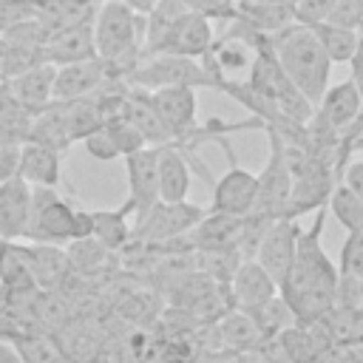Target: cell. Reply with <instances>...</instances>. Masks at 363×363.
Listing matches in <instances>:
<instances>
[{"label":"cell","instance_id":"836d02e7","mask_svg":"<svg viewBox=\"0 0 363 363\" xmlns=\"http://www.w3.org/2000/svg\"><path fill=\"white\" fill-rule=\"evenodd\" d=\"M337 272L363 281V227L346 233L343 247H340V267H337Z\"/></svg>","mask_w":363,"mask_h":363},{"label":"cell","instance_id":"d4e9b609","mask_svg":"<svg viewBox=\"0 0 363 363\" xmlns=\"http://www.w3.org/2000/svg\"><path fill=\"white\" fill-rule=\"evenodd\" d=\"M9 343L17 349L23 363H68L57 335H51V332H43V329L20 332V335L9 337Z\"/></svg>","mask_w":363,"mask_h":363},{"label":"cell","instance_id":"e0dca14e","mask_svg":"<svg viewBox=\"0 0 363 363\" xmlns=\"http://www.w3.org/2000/svg\"><path fill=\"white\" fill-rule=\"evenodd\" d=\"M26 247V255H28V267H31V275H34V284L37 289H48V292H60L68 278L74 275L71 264H68V255H65V247H57V244H23Z\"/></svg>","mask_w":363,"mask_h":363},{"label":"cell","instance_id":"1f68e13d","mask_svg":"<svg viewBox=\"0 0 363 363\" xmlns=\"http://www.w3.org/2000/svg\"><path fill=\"white\" fill-rule=\"evenodd\" d=\"M326 213H329V216H335V218H337V224H340L346 233H352V230H360V227H363V201H360L354 193H349L340 182L329 190Z\"/></svg>","mask_w":363,"mask_h":363},{"label":"cell","instance_id":"7a4b0ae2","mask_svg":"<svg viewBox=\"0 0 363 363\" xmlns=\"http://www.w3.org/2000/svg\"><path fill=\"white\" fill-rule=\"evenodd\" d=\"M145 43V14L130 11L122 3L99 0L94 11V48L105 62L108 77L128 79V74L142 60Z\"/></svg>","mask_w":363,"mask_h":363},{"label":"cell","instance_id":"ba28073f","mask_svg":"<svg viewBox=\"0 0 363 363\" xmlns=\"http://www.w3.org/2000/svg\"><path fill=\"white\" fill-rule=\"evenodd\" d=\"M255 193H258V176L250 173L247 167L238 164V159H230V167L213 182V201L210 213H224V216H250L255 207Z\"/></svg>","mask_w":363,"mask_h":363},{"label":"cell","instance_id":"f6af8a7d","mask_svg":"<svg viewBox=\"0 0 363 363\" xmlns=\"http://www.w3.org/2000/svg\"><path fill=\"white\" fill-rule=\"evenodd\" d=\"M3 142H17V139H11V136H9V133L0 128V145H3Z\"/></svg>","mask_w":363,"mask_h":363},{"label":"cell","instance_id":"3957f363","mask_svg":"<svg viewBox=\"0 0 363 363\" xmlns=\"http://www.w3.org/2000/svg\"><path fill=\"white\" fill-rule=\"evenodd\" d=\"M264 37H267V45L272 48L278 65L289 77V82L315 108L320 102L323 91L329 88V74H332V62L323 54L320 43L301 23H289L286 28H281L275 34H264Z\"/></svg>","mask_w":363,"mask_h":363},{"label":"cell","instance_id":"9a60e30c","mask_svg":"<svg viewBox=\"0 0 363 363\" xmlns=\"http://www.w3.org/2000/svg\"><path fill=\"white\" fill-rule=\"evenodd\" d=\"M108 79V68L99 57L82 60V62H68L57 65L54 71V85H51V102H71L82 99L99 91V85Z\"/></svg>","mask_w":363,"mask_h":363},{"label":"cell","instance_id":"60d3db41","mask_svg":"<svg viewBox=\"0 0 363 363\" xmlns=\"http://www.w3.org/2000/svg\"><path fill=\"white\" fill-rule=\"evenodd\" d=\"M340 184L363 201V159H354V162L343 164V170H340Z\"/></svg>","mask_w":363,"mask_h":363},{"label":"cell","instance_id":"ac0fdd59","mask_svg":"<svg viewBox=\"0 0 363 363\" xmlns=\"http://www.w3.org/2000/svg\"><path fill=\"white\" fill-rule=\"evenodd\" d=\"M28 207H31V187L20 176L0 184V238L3 241L26 238Z\"/></svg>","mask_w":363,"mask_h":363},{"label":"cell","instance_id":"6da1fadb","mask_svg":"<svg viewBox=\"0 0 363 363\" xmlns=\"http://www.w3.org/2000/svg\"><path fill=\"white\" fill-rule=\"evenodd\" d=\"M326 204L318 207L315 221L301 230L298 247H295V261L284 281L278 284V295L286 301L298 323H312L329 306L335 303V284H337V267L320 247L323 224H326Z\"/></svg>","mask_w":363,"mask_h":363},{"label":"cell","instance_id":"f35d334b","mask_svg":"<svg viewBox=\"0 0 363 363\" xmlns=\"http://www.w3.org/2000/svg\"><path fill=\"white\" fill-rule=\"evenodd\" d=\"M26 17H34L31 0H0V34Z\"/></svg>","mask_w":363,"mask_h":363},{"label":"cell","instance_id":"30bf717a","mask_svg":"<svg viewBox=\"0 0 363 363\" xmlns=\"http://www.w3.org/2000/svg\"><path fill=\"white\" fill-rule=\"evenodd\" d=\"M96 11V9H94ZM96 48H94V14L51 28L45 45H43V60L51 65H68V62H82V60H94Z\"/></svg>","mask_w":363,"mask_h":363},{"label":"cell","instance_id":"7bdbcfd3","mask_svg":"<svg viewBox=\"0 0 363 363\" xmlns=\"http://www.w3.org/2000/svg\"><path fill=\"white\" fill-rule=\"evenodd\" d=\"M0 363H23V357L17 354V349L0 337Z\"/></svg>","mask_w":363,"mask_h":363},{"label":"cell","instance_id":"8fae6325","mask_svg":"<svg viewBox=\"0 0 363 363\" xmlns=\"http://www.w3.org/2000/svg\"><path fill=\"white\" fill-rule=\"evenodd\" d=\"M125 159V173H128V199L125 204L133 210L136 221L159 201V179H156V159L159 147H142Z\"/></svg>","mask_w":363,"mask_h":363},{"label":"cell","instance_id":"44dd1931","mask_svg":"<svg viewBox=\"0 0 363 363\" xmlns=\"http://www.w3.org/2000/svg\"><path fill=\"white\" fill-rule=\"evenodd\" d=\"M23 142H34V145L51 147V150H57V153H65V150L71 147V133H68V122H65L62 102H48L43 111L31 113Z\"/></svg>","mask_w":363,"mask_h":363},{"label":"cell","instance_id":"cb8c5ba5","mask_svg":"<svg viewBox=\"0 0 363 363\" xmlns=\"http://www.w3.org/2000/svg\"><path fill=\"white\" fill-rule=\"evenodd\" d=\"M0 289L3 292H31L37 289L26 247L20 241L0 238Z\"/></svg>","mask_w":363,"mask_h":363},{"label":"cell","instance_id":"74e56055","mask_svg":"<svg viewBox=\"0 0 363 363\" xmlns=\"http://www.w3.org/2000/svg\"><path fill=\"white\" fill-rule=\"evenodd\" d=\"M82 145H85V150H88L94 159H99V162L122 159V156H119V150H116V145H113V139L108 136L105 125H102V128H96V130H91V133L82 139Z\"/></svg>","mask_w":363,"mask_h":363},{"label":"cell","instance_id":"d590c367","mask_svg":"<svg viewBox=\"0 0 363 363\" xmlns=\"http://www.w3.org/2000/svg\"><path fill=\"white\" fill-rule=\"evenodd\" d=\"M187 6V11H196V14H204L207 20H224L230 23L235 17V0H182Z\"/></svg>","mask_w":363,"mask_h":363},{"label":"cell","instance_id":"277c9868","mask_svg":"<svg viewBox=\"0 0 363 363\" xmlns=\"http://www.w3.org/2000/svg\"><path fill=\"white\" fill-rule=\"evenodd\" d=\"M227 74H221L210 60H193L179 54H147L128 74V85L156 91V88H210L224 91Z\"/></svg>","mask_w":363,"mask_h":363},{"label":"cell","instance_id":"b9f144b4","mask_svg":"<svg viewBox=\"0 0 363 363\" xmlns=\"http://www.w3.org/2000/svg\"><path fill=\"white\" fill-rule=\"evenodd\" d=\"M349 65H352V82H354V88L360 91V96H363V31H360V37H357V45H354V54L349 57Z\"/></svg>","mask_w":363,"mask_h":363},{"label":"cell","instance_id":"83f0119b","mask_svg":"<svg viewBox=\"0 0 363 363\" xmlns=\"http://www.w3.org/2000/svg\"><path fill=\"white\" fill-rule=\"evenodd\" d=\"M218 335H221L224 346L233 352H247L255 343H261V335H258L252 318L241 309H230L227 315L218 318Z\"/></svg>","mask_w":363,"mask_h":363},{"label":"cell","instance_id":"ffe728a7","mask_svg":"<svg viewBox=\"0 0 363 363\" xmlns=\"http://www.w3.org/2000/svg\"><path fill=\"white\" fill-rule=\"evenodd\" d=\"M244 218L224 213H204V218L190 230L193 250H238Z\"/></svg>","mask_w":363,"mask_h":363},{"label":"cell","instance_id":"f1b7e54d","mask_svg":"<svg viewBox=\"0 0 363 363\" xmlns=\"http://www.w3.org/2000/svg\"><path fill=\"white\" fill-rule=\"evenodd\" d=\"M65 255H68V264H71L74 275H91V272H99L113 252L105 250L94 235H85V238L68 241L65 244Z\"/></svg>","mask_w":363,"mask_h":363},{"label":"cell","instance_id":"7402d4cb","mask_svg":"<svg viewBox=\"0 0 363 363\" xmlns=\"http://www.w3.org/2000/svg\"><path fill=\"white\" fill-rule=\"evenodd\" d=\"M244 28L258 31V34H275L286 28L292 20V6L281 0H238L235 3V17Z\"/></svg>","mask_w":363,"mask_h":363},{"label":"cell","instance_id":"4316f807","mask_svg":"<svg viewBox=\"0 0 363 363\" xmlns=\"http://www.w3.org/2000/svg\"><path fill=\"white\" fill-rule=\"evenodd\" d=\"M247 315L252 318V323H255L261 340H275L281 332H286L289 326L298 323L295 315H292V309L286 306V301H284L281 295H275L272 301L261 303L258 309H252V312H247Z\"/></svg>","mask_w":363,"mask_h":363},{"label":"cell","instance_id":"8d00e7d4","mask_svg":"<svg viewBox=\"0 0 363 363\" xmlns=\"http://www.w3.org/2000/svg\"><path fill=\"white\" fill-rule=\"evenodd\" d=\"M335 0H298L292 6V20L301 26H312V23H323L332 11Z\"/></svg>","mask_w":363,"mask_h":363},{"label":"cell","instance_id":"d6a6232c","mask_svg":"<svg viewBox=\"0 0 363 363\" xmlns=\"http://www.w3.org/2000/svg\"><path fill=\"white\" fill-rule=\"evenodd\" d=\"M105 130H108V136L113 139L119 156H130V153L147 147V142L142 139V133H139L125 116H113V119H108V122H105Z\"/></svg>","mask_w":363,"mask_h":363},{"label":"cell","instance_id":"484cf974","mask_svg":"<svg viewBox=\"0 0 363 363\" xmlns=\"http://www.w3.org/2000/svg\"><path fill=\"white\" fill-rule=\"evenodd\" d=\"M312 31V37L320 43L323 54L329 57V62H349V57L354 54V45H357V37L360 31L354 28H343V26H335V23H312L306 26Z\"/></svg>","mask_w":363,"mask_h":363},{"label":"cell","instance_id":"e575fe53","mask_svg":"<svg viewBox=\"0 0 363 363\" xmlns=\"http://www.w3.org/2000/svg\"><path fill=\"white\" fill-rule=\"evenodd\" d=\"M326 23L360 31V26H363V0H335Z\"/></svg>","mask_w":363,"mask_h":363},{"label":"cell","instance_id":"ab89813d","mask_svg":"<svg viewBox=\"0 0 363 363\" xmlns=\"http://www.w3.org/2000/svg\"><path fill=\"white\" fill-rule=\"evenodd\" d=\"M20 162V142H3L0 145V184L17 176Z\"/></svg>","mask_w":363,"mask_h":363},{"label":"cell","instance_id":"7dc6e473","mask_svg":"<svg viewBox=\"0 0 363 363\" xmlns=\"http://www.w3.org/2000/svg\"><path fill=\"white\" fill-rule=\"evenodd\" d=\"M360 31H363V26H360Z\"/></svg>","mask_w":363,"mask_h":363},{"label":"cell","instance_id":"8992f818","mask_svg":"<svg viewBox=\"0 0 363 363\" xmlns=\"http://www.w3.org/2000/svg\"><path fill=\"white\" fill-rule=\"evenodd\" d=\"M204 207L184 201H156L133 227L130 241L139 244H164V241H176L184 238L201 218H204Z\"/></svg>","mask_w":363,"mask_h":363},{"label":"cell","instance_id":"d6986e66","mask_svg":"<svg viewBox=\"0 0 363 363\" xmlns=\"http://www.w3.org/2000/svg\"><path fill=\"white\" fill-rule=\"evenodd\" d=\"M17 176L28 187H57L62 179V153L34 142H20Z\"/></svg>","mask_w":363,"mask_h":363},{"label":"cell","instance_id":"5b68a950","mask_svg":"<svg viewBox=\"0 0 363 363\" xmlns=\"http://www.w3.org/2000/svg\"><path fill=\"white\" fill-rule=\"evenodd\" d=\"M26 238L34 244L57 247H65L74 238V204L65 201L57 187H31Z\"/></svg>","mask_w":363,"mask_h":363},{"label":"cell","instance_id":"4dcf8cb0","mask_svg":"<svg viewBox=\"0 0 363 363\" xmlns=\"http://www.w3.org/2000/svg\"><path fill=\"white\" fill-rule=\"evenodd\" d=\"M193 255H196V269H201L218 286H227L233 272L244 261L238 250H193Z\"/></svg>","mask_w":363,"mask_h":363},{"label":"cell","instance_id":"5bb4252c","mask_svg":"<svg viewBox=\"0 0 363 363\" xmlns=\"http://www.w3.org/2000/svg\"><path fill=\"white\" fill-rule=\"evenodd\" d=\"M213 40H216L213 20H207L204 14H196V11H184L176 20V26L167 31V37L156 54H179V57L204 60L213 48Z\"/></svg>","mask_w":363,"mask_h":363},{"label":"cell","instance_id":"4fadbf2b","mask_svg":"<svg viewBox=\"0 0 363 363\" xmlns=\"http://www.w3.org/2000/svg\"><path fill=\"white\" fill-rule=\"evenodd\" d=\"M227 292H230L233 309L252 312V309H258L261 303H267L278 295V284L272 281V275L255 258H244L238 264V269L233 272V278L227 284Z\"/></svg>","mask_w":363,"mask_h":363},{"label":"cell","instance_id":"9c48e42d","mask_svg":"<svg viewBox=\"0 0 363 363\" xmlns=\"http://www.w3.org/2000/svg\"><path fill=\"white\" fill-rule=\"evenodd\" d=\"M298 235H301L298 218L278 216V218L269 221V227L264 230V235H261V241H258V250H255L252 258L272 275L275 284L284 281V275L289 272V267H292V261H295Z\"/></svg>","mask_w":363,"mask_h":363},{"label":"cell","instance_id":"ee69618b","mask_svg":"<svg viewBox=\"0 0 363 363\" xmlns=\"http://www.w3.org/2000/svg\"><path fill=\"white\" fill-rule=\"evenodd\" d=\"M113 3H122V6H128V9L136 11V14H147V11L156 6V0H113Z\"/></svg>","mask_w":363,"mask_h":363},{"label":"cell","instance_id":"52a82bcc","mask_svg":"<svg viewBox=\"0 0 363 363\" xmlns=\"http://www.w3.org/2000/svg\"><path fill=\"white\" fill-rule=\"evenodd\" d=\"M267 136H269V156H267V164L258 176V193H255V207L252 213H261V216H269V218H278V216H286L289 210V196H292V170L284 159V142L275 130L264 128Z\"/></svg>","mask_w":363,"mask_h":363},{"label":"cell","instance_id":"bcb514c9","mask_svg":"<svg viewBox=\"0 0 363 363\" xmlns=\"http://www.w3.org/2000/svg\"><path fill=\"white\" fill-rule=\"evenodd\" d=\"M281 3H289V6H295V3H298V0H281Z\"/></svg>","mask_w":363,"mask_h":363},{"label":"cell","instance_id":"2e32d148","mask_svg":"<svg viewBox=\"0 0 363 363\" xmlns=\"http://www.w3.org/2000/svg\"><path fill=\"white\" fill-rule=\"evenodd\" d=\"M54 71L57 65L51 62H37L34 68L9 77L6 82V94L14 99V105H20L26 113H37L51 102V85H54Z\"/></svg>","mask_w":363,"mask_h":363},{"label":"cell","instance_id":"603a6c76","mask_svg":"<svg viewBox=\"0 0 363 363\" xmlns=\"http://www.w3.org/2000/svg\"><path fill=\"white\" fill-rule=\"evenodd\" d=\"M133 210L128 204L116 207V210H91V235L111 252H119L130 244L133 227L128 224V216Z\"/></svg>","mask_w":363,"mask_h":363},{"label":"cell","instance_id":"7c38bea8","mask_svg":"<svg viewBox=\"0 0 363 363\" xmlns=\"http://www.w3.org/2000/svg\"><path fill=\"white\" fill-rule=\"evenodd\" d=\"M193 167L201 176H210L207 167L193 162V153H184L179 145L159 147L156 159V179H159V201H184L193 182Z\"/></svg>","mask_w":363,"mask_h":363},{"label":"cell","instance_id":"f546056e","mask_svg":"<svg viewBox=\"0 0 363 363\" xmlns=\"http://www.w3.org/2000/svg\"><path fill=\"white\" fill-rule=\"evenodd\" d=\"M62 111H65V122H68L71 142L85 139L91 130L102 128V113H99V108H96L94 94H91V96H82V99L62 102Z\"/></svg>","mask_w":363,"mask_h":363}]
</instances>
